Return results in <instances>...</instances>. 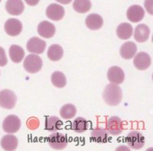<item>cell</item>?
Masks as SVG:
<instances>
[{
    "label": "cell",
    "instance_id": "ba28073f",
    "mask_svg": "<svg viewBox=\"0 0 153 151\" xmlns=\"http://www.w3.org/2000/svg\"><path fill=\"white\" fill-rule=\"evenodd\" d=\"M4 29L8 35L12 37L18 36L22 31V24L19 19L9 18L4 24Z\"/></svg>",
    "mask_w": 153,
    "mask_h": 151
},
{
    "label": "cell",
    "instance_id": "4316f807",
    "mask_svg": "<svg viewBox=\"0 0 153 151\" xmlns=\"http://www.w3.org/2000/svg\"><path fill=\"white\" fill-rule=\"evenodd\" d=\"M51 83L53 84V85L57 88H59V89L64 88L67 85L66 77L64 73L60 71L54 72L51 75Z\"/></svg>",
    "mask_w": 153,
    "mask_h": 151
},
{
    "label": "cell",
    "instance_id": "277c9868",
    "mask_svg": "<svg viewBox=\"0 0 153 151\" xmlns=\"http://www.w3.org/2000/svg\"><path fill=\"white\" fill-rule=\"evenodd\" d=\"M127 144L132 149L140 150L145 145V137L141 132L138 130H132L127 134L126 138Z\"/></svg>",
    "mask_w": 153,
    "mask_h": 151
},
{
    "label": "cell",
    "instance_id": "ffe728a7",
    "mask_svg": "<svg viewBox=\"0 0 153 151\" xmlns=\"http://www.w3.org/2000/svg\"><path fill=\"white\" fill-rule=\"evenodd\" d=\"M133 34V28L129 23L120 24L117 29V35L121 40H128Z\"/></svg>",
    "mask_w": 153,
    "mask_h": 151
},
{
    "label": "cell",
    "instance_id": "5b68a950",
    "mask_svg": "<svg viewBox=\"0 0 153 151\" xmlns=\"http://www.w3.org/2000/svg\"><path fill=\"white\" fill-rule=\"evenodd\" d=\"M49 146L56 150H64L68 145V138L65 134L55 131L48 138Z\"/></svg>",
    "mask_w": 153,
    "mask_h": 151
},
{
    "label": "cell",
    "instance_id": "8992f818",
    "mask_svg": "<svg viewBox=\"0 0 153 151\" xmlns=\"http://www.w3.org/2000/svg\"><path fill=\"white\" fill-rule=\"evenodd\" d=\"M21 127V121L16 115L7 116L2 122V129L8 134H14L19 131Z\"/></svg>",
    "mask_w": 153,
    "mask_h": 151
},
{
    "label": "cell",
    "instance_id": "4dcf8cb0",
    "mask_svg": "<svg viewBox=\"0 0 153 151\" xmlns=\"http://www.w3.org/2000/svg\"><path fill=\"white\" fill-rule=\"evenodd\" d=\"M40 0H25V2H26V4H28L30 6H35L37 4H38Z\"/></svg>",
    "mask_w": 153,
    "mask_h": 151
},
{
    "label": "cell",
    "instance_id": "7402d4cb",
    "mask_svg": "<svg viewBox=\"0 0 153 151\" xmlns=\"http://www.w3.org/2000/svg\"><path fill=\"white\" fill-rule=\"evenodd\" d=\"M62 124V122L57 117H46L45 122V128L49 132H55L61 128Z\"/></svg>",
    "mask_w": 153,
    "mask_h": 151
},
{
    "label": "cell",
    "instance_id": "d6986e66",
    "mask_svg": "<svg viewBox=\"0 0 153 151\" xmlns=\"http://www.w3.org/2000/svg\"><path fill=\"white\" fill-rule=\"evenodd\" d=\"M19 141L16 136L12 134L5 135L1 140V146L5 150H16L18 147Z\"/></svg>",
    "mask_w": 153,
    "mask_h": 151
},
{
    "label": "cell",
    "instance_id": "5bb4252c",
    "mask_svg": "<svg viewBox=\"0 0 153 151\" xmlns=\"http://www.w3.org/2000/svg\"><path fill=\"white\" fill-rule=\"evenodd\" d=\"M38 35L44 38H51L56 32L55 26L48 21H43L38 25Z\"/></svg>",
    "mask_w": 153,
    "mask_h": 151
},
{
    "label": "cell",
    "instance_id": "1f68e13d",
    "mask_svg": "<svg viewBox=\"0 0 153 151\" xmlns=\"http://www.w3.org/2000/svg\"><path fill=\"white\" fill-rule=\"evenodd\" d=\"M55 1L61 4H64V5H68L72 2V0H55Z\"/></svg>",
    "mask_w": 153,
    "mask_h": 151
},
{
    "label": "cell",
    "instance_id": "7a4b0ae2",
    "mask_svg": "<svg viewBox=\"0 0 153 151\" xmlns=\"http://www.w3.org/2000/svg\"><path fill=\"white\" fill-rule=\"evenodd\" d=\"M23 66L28 73H38L42 68V58L38 54H29L25 59Z\"/></svg>",
    "mask_w": 153,
    "mask_h": 151
},
{
    "label": "cell",
    "instance_id": "484cf974",
    "mask_svg": "<svg viewBox=\"0 0 153 151\" xmlns=\"http://www.w3.org/2000/svg\"><path fill=\"white\" fill-rule=\"evenodd\" d=\"M71 128L77 134H82L87 131L88 129V122L84 118L78 117L74 121Z\"/></svg>",
    "mask_w": 153,
    "mask_h": 151
},
{
    "label": "cell",
    "instance_id": "f1b7e54d",
    "mask_svg": "<svg viewBox=\"0 0 153 151\" xmlns=\"http://www.w3.org/2000/svg\"><path fill=\"white\" fill-rule=\"evenodd\" d=\"M8 63V59L5 51L2 47H0V66H5Z\"/></svg>",
    "mask_w": 153,
    "mask_h": 151
},
{
    "label": "cell",
    "instance_id": "83f0119b",
    "mask_svg": "<svg viewBox=\"0 0 153 151\" xmlns=\"http://www.w3.org/2000/svg\"><path fill=\"white\" fill-rule=\"evenodd\" d=\"M76 108L74 105L66 104L63 105L60 109V115L64 119H71L76 115Z\"/></svg>",
    "mask_w": 153,
    "mask_h": 151
},
{
    "label": "cell",
    "instance_id": "9c48e42d",
    "mask_svg": "<svg viewBox=\"0 0 153 151\" xmlns=\"http://www.w3.org/2000/svg\"><path fill=\"white\" fill-rule=\"evenodd\" d=\"M134 57L133 64L137 70L143 71L147 70L151 66V57L147 53L139 52Z\"/></svg>",
    "mask_w": 153,
    "mask_h": 151
},
{
    "label": "cell",
    "instance_id": "9a60e30c",
    "mask_svg": "<svg viewBox=\"0 0 153 151\" xmlns=\"http://www.w3.org/2000/svg\"><path fill=\"white\" fill-rule=\"evenodd\" d=\"M5 9L12 15H19L24 12L25 5L22 0H7Z\"/></svg>",
    "mask_w": 153,
    "mask_h": 151
},
{
    "label": "cell",
    "instance_id": "6da1fadb",
    "mask_svg": "<svg viewBox=\"0 0 153 151\" xmlns=\"http://www.w3.org/2000/svg\"><path fill=\"white\" fill-rule=\"evenodd\" d=\"M103 99L108 105H118L123 100L122 89L117 84H108L103 92Z\"/></svg>",
    "mask_w": 153,
    "mask_h": 151
},
{
    "label": "cell",
    "instance_id": "8fae6325",
    "mask_svg": "<svg viewBox=\"0 0 153 151\" xmlns=\"http://www.w3.org/2000/svg\"><path fill=\"white\" fill-rule=\"evenodd\" d=\"M46 15L51 20L60 21L65 16V9L58 4H51L46 9Z\"/></svg>",
    "mask_w": 153,
    "mask_h": 151
},
{
    "label": "cell",
    "instance_id": "52a82bcc",
    "mask_svg": "<svg viewBox=\"0 0 153 151\" xmlns=\"http://www.w3.org/2000/svg\"><path fill=\"white\" fill-rule=\"evenodd\" d=\"M124 130V124L121 118L119 117L113 116L108 119L106 123V131L108 134L113 136L120 134Z\"/></svg>",
    "mask_w": 153,
    "mask_h": 151
},
{
    "label": "cell",
    "instance_id": "cb8c5ba5",
    "mask_svg": "<svg viewBox=\"0 0 153 151\" xmlns=\"http://www.w3.org/2000/svg\"><path fill=\"white\" fill-rule=\"evenodd\" d=\"M91 140L96 143L100 144H104L108 141L109 135L108 132L105 129L103 128H96L91 131Z\"/></svg>",
    "mask_w": 153,
    "mask_h": 151
},
{
    "label": "cell",
    "instance_id": "4fadbf2b",
    "mask_svg": "<svg viewBox=\"0 0 153 151\" xmlns=\"http://www.w3.org/2000/svg\"><path fill=\"white\" fill-rule=\"evenodd\" d=\"M126 16L131 22H139L144 18L145 11L140 5H133L127 9Z\"/></svg>",
    "mask_w": 153,
    "mask_h": 151
},
{
    "label": "cell",
    "instance_id": "ac0fdd59",
    "mask_svg": "<svg viewBox=\"0 0 153 151\" xmlns=\"http://www.w3.org/2000/svg\"><path fill=\"white\" fill-rule=\"evenodd\" d=\"M85 22L86 25L89 29L96 31L102 28L103 24V19L100 15L93 13L87 16Z\"/></svg>",
    "mask_w": 153,
    "mask_h": 151
},
{
    "label": "cell",
    "instance_id": "e0dca14e",
    "mask_svg": "<svg viewBox=\"0 0 153 151\" xmlns=\"http://www.w3.org/2000/svg\"><path fill=\"white\" fill-rule=\"evenodd\" d=\"M150 35V29L148 25L140 24L136 26L134 32V38L139 43L147 41Z\"/></svg>",
    "mask_w": 153,
    "mask_h": 151
},
{
    "label": "cell",
    "instance_id": "2e32d148",
    "mask_svg": "<svg viewBox=\"0 0 153 151\" xmlns=\"http://www.w3.org/2000/svg\"><path fill=\"white\" fill-rule=\"evenodd\" d=\"M137 52V46L132 41H127L124 43L120 47V55L123 59L130 60L134 57Z\"/></svg>",
    "mask_w": 153,
    "mask_h": 151
},
{
    "label": "cell",
    "instance_id": "f546056e",
    "mask_svg": "<svg viewBox=\"0 0 153 151\" xmlns=\"http://www.w3.org/2000/svg\"><path fill=\"white\" fill-rule=\"evenodd\" d=\"M144 5L146 11L148 12L149 14L152 15H153V0H146V1H145Z\"/></svg>",
    "mask_w": 153,
    "mask_h": 151
},
{
    "label": "cell",
    "instance_id": "3957f363",
    "mask_svg": "<svg viewBox=\"0 0 153 151\" xmlns=\"http://www.w3.org/2000/svg\"><path fill=\"white\" fill-rule=\"evenodd\" d=\"M17 97L10 89H3L0 92V107L5 109H12L16 106Z\"/></svg>",
    "mask_w": 153,
    "mask_h": 151
},
{
    "label": "cell",
    "instance_id": "44dd1931",
    "mask_svg": "<svg viewBox=\"0 0 153 151\" xmlns=\"http://www.w3.org/2000/svg\"><path fill=\"white\" fill-rule=\"evenodd\" d=\"M9 53L10 59L12 60V62L16 63L22 61L25 57V54L24 49L17 44H12L9 48Z\"/></svg>",
    "mask_w": 153,
    "mask_h": 151
},
{
    "label": "cell",
    "instance_id": "603a6c76",
    "mask_svg": "<svg viewBox=\"0 0 153 151\" xmlns=\"http://www.w3.org/2000/svg\"><path fill=\"white\" fill-rule=\"evenodd\" d=\"M64 56V50L59 44H52L48 50V57L51 61H58Z\"/></svg>",
    "mask_w": 153,
    "mask_h": 151
},
{
    "label": "cell",
    "instance_id": "7c38bea8",
    "mask_svg": "<svg viewBox=\"0 0 153 151\" xmlns=\"http://www.w3.org/2000/svg\"><path fill=\"white\" fill-rule=\"evenodd\" d=\"M107 78L111 83L120 85L124 82L125 73L120 67L113 66L108 70Z\"/></svg>",
    "mask_w": 153,
    "mask_h": 151
},
{
    "label": "cell",
    "instance_id": "d4e9b609",
    "mask_svg": "<svg viewBox=\"0 0 153 151\" xmlns=\"http://www.w3.org/2000/svg\"><path fill=\"white\" fill-rule=\"evenodd\" d=\"M92 4L91 0H74L73 8L76 12L84 14L91 10Z\"/></svg>",
    "mask_w": 153,
    "mask_h": 151
},
{
    "label": "cell",
    "instance_id": "30bf717a",
    "mask_svg": "<svg viewBox=\"0 0 153 151\" xmlns=\"http://www.w3.org/2000/svg\"><path fill=\"white\" fill-rule=\"evenodd\" d=\"M27 50L30 53H33L35 54H42L46 48V43L45 41L42 40L39 38L33 37L27 43Z\"/></svg>",
    "mask_w": 153,
    "mask_h": 151
},
{
    "label": "cell",
    "instance_id": "d6a6232c",
    "mask_svg": "<svg viewBox=\"0 0 153 151\" xmlns=\"http://www.w3.org/2000/svg\"><path fill=\"white\" fill-rule=\"evenodd\" d=\"M1 1H2V0H0V2H1Z\"/></svg>",
    "mask_w": 153,
    "mask_h": 151
}]
</instances>
